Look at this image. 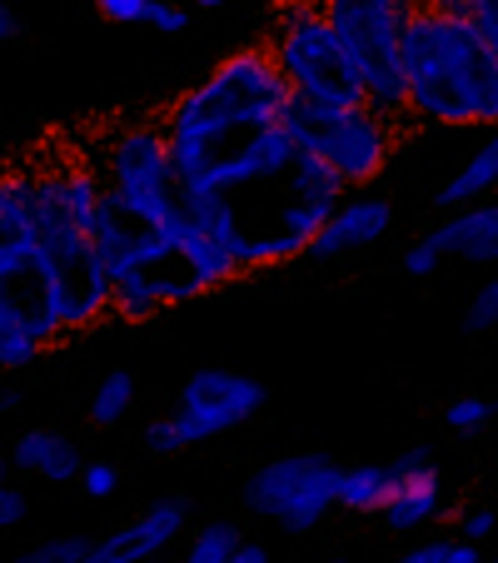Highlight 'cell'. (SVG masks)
Here are the masks:
<instances>
[{
	"label": "cell",
	"instance_id": "cell-1",
	"mask_svg": "<svg viewBox=\"0 0 498 563\" xmlns=\"http://www.w3.org/2000/svg\"><path fill=\"white\" fill-rule=\"evenodd\" d=\"M403 110L424 125H498V55L468 11H413L403 31Z\"/></svg>",
	"mask_w": 498,
	"mask_h": 563
},
{
	"label": "cell",
	"instance_id": "cell-2",
	"mask_svg": "<svg viewBox=\"0 0 498 563\" xmlns=\"http://www.w3.org/2000/svg\"><path fill=\"white\" fill-rule=\"evenodd\" d=\"M240 275V255L180 214L145 255L115 269V314L130 324H145V319L165 314L175 305H190V299L210 295V289L230 285Z\"/></svg>",
	"mask_w": 498,
	"mask_h": 563
},
{
	"label": "cell",
	"instance_id": "cell-3",
	"mask_svg": "<svg viewBox=\"0 0 498 563\" xmlns=\"http://www.w3.org/2000/svg\"><path fill=\"white\" fill-rule=\"evenodd\" d=\"M289 106H295V90H289L279 60L269 55V45H250V51L224 55L200 86L185 90L159 120H165L170 140H204L250 125H279Z\"/></svg>",
	"mask_w": 498,
	"mask_h": 563
},
{
	"label": "cell",
	"instance_id": "cell-4",
	"mask_svg": "<svg viewBox=\"0 0 498 563\" xmlns=\"http://www.w3.org/2000/svg\"><path fill=\"white\" fill-rule=\"evenodd\" d=\"M269 55L279 60L295 100L305 106H364V70L340 41V31L329 25L324 0H285L279 5L275 35H269Z\"/></svg>",
	"mask_w": 498,
	"mask_h": 563
},
{
	"label": "cell",
	"instance_id": "cell-5",
	"mask_svg": "<svg viewBox=\"0 0 498 563\" xmlns=\"http://www.w3.org/2000/svg\"><path fill=\"white\" fill-rule=\"evenodd\" d=\"M394 125H399V120L374 110L369 100H364V106H340V110L295 100L285 115V130L295 135V145L329 159L334 175H340L350 190H369L384 175V165H389V155H394Z\"/></svg>",
	"mask_w": 498,
	"mask_h": 563
},
{
	"label": "cell",
	"instance_id": "cell-6",
	"mask_svg": "<svg viewBox=\"0 0 498 563\" xmlns=\"http://www.w3.org/2000/svg\"><path fill=\"white\" fill-rule=\"evenodd\" d=\"M419 0H324L329 25L340 31L350 55L364 70V96L384 115L403 110V31H409Z\"/></svg>",
	"mask_w": 498,
	"mask_h": 563
},
{
	"label": "cell",
	"instance_id": "cell-7",
	"mask_svg": "<svg viewBox=\"0 0 498 563\" xmlns=\"http://www.w3.org/2000/svg\"><path fill=\"white\" fill-rule=\"evenodd\" d=\"M96 165H100L106 190L120 195L130 210L150 214L155 224L180 220V180H175V155H170L165 120H135V125H120L115 135L100 145Z\"/></svg>",
	"mask_w": 498,
	"mask_h": 563
},
{
	"label": "cell",
	"instance_id": "cell-8",
	"mask_svg": "<svg viewBox=\"0 0 498 563\" xmlns=\"http://www.w3.org/2000/svg\"><path fill=\"white\" fill-rule=\"evenodd\" d=\"M340 468L329 454H279L244 478V509L279 523L285 533H314L340 509Z\"/></svg>",
	"mask_w": 498,
	"mask_h": 563
},
{
	"label": "cell",
	"instance_id": "cell-9",
	"mask_svg": "<svg viewBox=\"0 0 498 563\" xmlns=\"http://www.w3.org/2000/svg\"><path fill=\"white\" fill-rule=\"evenodd\" d=\"M65 340V319L55 305L45 255H31L25 265L0 275V374L25 369L45 350Z\"/></svg>",
	"mask_w": 498,
	"mask_h": 563
},
{
	"label": "cell",
	"instance_id": "cell-10",
	"mask_svg": "<svg viewBox=\"0 0 498 563\" xmlns=\"http://www.w3.org/2000/svg\"><path fill=\"white\" fill-rule=\"evenodd\" d=\"M269 389L255 374L240 369H195L180 384V399H175V424H180L185 444H204V439H220L230 429L250 424V419L265 409Z\"/></svg>",
	"mask_w": 498,
	"mask_h": 563
},
{
	"label": "cell",
	"instance_id": "cell-11",
	"mask_svg": "<svg viewBox=\"0 0 498 563\" xmlns=\"http://www.w3.org/2000/svg\"><path fill=\"white\" fill-rule=\"evenodd\" d=\"M185 529H190V499L165 494V499H155L150 509H140L130 523H120L106 539H96L90 563H145L170 549L175 539H185Z\"/></svg>",
	"mask_w": 498,
	"mask_h": 563
},
{
	"label": "cell",
	"instance_id": "cell-12",
	"mask_svg": "<svg viewBox=\"0 0 498 563\" xmlns=\"http://www.w3.org/2000/svg\"><path fill=\"white\" fill-rule=\"evenodd\" d=\"M394 468V494L384 504V523L394 533H419L424 523H434V514L444 509V478H439V464L424 454V449H409V454L389 459Z\"/></svg>",
	"mask_w": 498,
	"mask_h": 563
},
{
	"label": "cell",
	"instance_id": "cell-13",
	"mask_svg": "<svg viewBox=\"0 0 498 563\" xmlns=\"http://www.w3.org/2000/svg\"><path fill=\"white\" fill-rule=\"evenodd\" d=\"M394 230V205L384 200V195H344L340 205H334V214L324 220V230L314 234V245H309V255L319 260H340V255H354V250H369L379 245L384 234Z\"/></svg>",
	"mask_w": 498,
	"mask_h": 563
},
{
	"label": "cell",
	"instance_id": "cell-14",
	"mask_svg": "<svg viewBox=\"0 0 498 563\" xmlns=\"http://www.w3.org/2000/svg\"><path fill=\"white\" fill-rule=\"evenodd\" d=\"M444 260H464V265H498V200H474L449 210L439 230H429Z\"/></svg>",
	"mask_w": 498,
	"mask_h": 563
},
{
	"label": "cell",
	"instance_id": "cell-15",
	"mask_svg": "<svg viewBox=\"0 0 498 563\" xmlns=\"http://www.w3.org/2000/svg\"><path fill=\"white\" fill-rule=\"evenodd\" d=\"M11 464L15 474L45 478V484H80V474H86L80 444L65 429H25V434H15Z\"/></svg>",
	"mask_w": 498,
	"mask_h": 563
},
{
	"label": "cell",
	"instance_id": "cell-16",
	"mask_svg": "<svg viewBox=\"0 0 498 563\" xmlns=\"http://www.w3.org/2000/svg\"><path fill=\"white\" fill-rule=\"evenodd\" d=\"M494 190H498V125L488 130L484 145H478L474 155H468L464 165L439 185L434 205L439 210H458V205H474V200H484V195H494Z\"/></svg>",
	"mask_w": 498,
	"mask_h": 563
},
{
	"label": "cell",
	"instance_id": "cell-17",
	"mask_svg": "<svg viewBox=\"0 0 498 563\" xmlns=\"http://www.w3.org/2000/svg\"><path fill=\"white\" fill-rule=\"evenodd\" d=\"M31 255H41L35 245V224H31V205H25L15 170L0 175V275L15 265H25Z\"/></svg>",
	"mask_w": 498,
	"mask_h": 563
},
{
	"label": "cell",
	"instance_id": "cell-18",
	"mask_svg": "<svg viewBox=\"0 0 498 563\" xmlns=\"http://www.w3.org/2000/svg\"><path fill=\"white\" fill-rule=\"evenodd\" d=\"M394 494L389 464H350L340 468V509L344 514H384Z\"/></svg>",
	"mask_w": 498,
	"mask_h": 563
},
{
	"label": "cell",
	"instance_id": "cell-19",
	"mask_svg": "<svg viewBox=\"0 0 498 563\" xmlns=\"http://www.w3.org/2000/svg\"><path fill=\"white\" fill-rule=\"evenodd\" d=\"M130 405H135V374H130V369H110L106 379L96 384V394H90V424L120 429V419L130 415Z\"/></svg>",
	"mask_w": 498,
	"mask_h": 563
},
{
	"label": "cell",
	"instance_id": "cell-20",
	"mask_svg": "<svg viewBox=\"0 0 498 563\" xmlns=\"http://www.w3.org/2000/svg\"><path fill=\"white\" fill-rule=\"evenodd\" d=\"M240 543H244V533L234 529L230 519H210L190 533V553H185V559L190 563H234Z\"/></svg>",
	"mask_w": 498,
	"mask_h": 563
},
{
	"label": "cell",
	"instance_id": "cell-21",
	"mask_svg": "<svg viewBox=\"0 0 498 563\" xmlns=\"http://www.w3.org/2000/svg\"><path fill=\"white\" fill-rule=\"evenodd\" d=\"M96 553V539L86 533H55V539H41L21 553V563H90Z\"/></svg>",
	"mask_w": 498,
	"mask_h": 563
},
{
	"label": "cell",
	"instance_id": "cell-22",
	"mask_svg": "<svg viewBox=\"0 0 498 563\" xmlns=\"http://www.w3.org/2000/svg\"><path fill=\"white\" fill-rule=\"evenodd\" d=\"M403 563H478V543L454 533V539H424L403 553Z\"/></svg>",
	"mask_w": 498,
	"mask_h": 563
},
{
	"label": "cell",
	"instance_id": "cell-23",
	"mask_svg": "<svg viewBox=\"0 0 498 563\" xmlns=\"http://www.w3.org/2000/svg\"><path fill=\"white\" fill-rule=\"evenodd\" d=\"M444 424L454 429V434L474 439V434H484V429L494 424V405H488V399H478V394H464V399H454V405L444 409Z\"/></svg>",
	"mask_w": 498,
	"mask_h": 563
},
{
	"label": "cell",
	"instance_id": "cell-24",
	"mask_svg": "<svg viewBox=\"0 0 498 563\" xmlns=\"http://www.w3.org/2000/svg\"><path fill=\"white\" fill-rule=\"evenodd\" d=\"M464 330H468V334H488V330H498V275H488L484 285H478V295L468 299V309H464Z\"/></svg>",
	"mask_w": 498,
	"mask_h": 563
},
{
	"label": "cell",
	"instance_id": "cell-25",
	"mask_svg": "<svg viewBox=\"0 0 498 563\" xmlns=\"http://www.w3.org/2000/svg\"><path fill=\"white\" fill-rule=\"evenodd\" d=\"M145 449L150 454H159V459H175V454H185V434H180V424H175V415L170 419H150L145 424Z\"/></svg>",
	"mask_w": 498,
	"mask_h": 563
},
{
	"label": "cell",
	"instance_id": "cell-26",
	"mask_svg": "<svg viewBox=\"0 0 498 563\" xmlns=\"http://www.w3.org/2000/svg\"><path fill=\"white\" fill-rule=\"evenodd\" d=\"M439 265H444V255H439V245L434 240H413L409 250H403V275H413V279H429V275H439Z\"/></svg>",
	"mask_w": 498,
	"mask_h": 563
},
{
	"label": "cell",
	"instance_id": "cell-27",
	"mask_svg": "<svg viewBox=\"0 0 498 563\" xmlns=\"http://www.w3.org/2000/svg\"><path fill=\"white\" fill-rule=\"evenodd\" d=\"M80 489H86L90 499H110V494L120 489V468L96 459V464H86V474H80Z\"/></svg>",
	"mask_w": 498,
	"mask_h": 563
},
{
	"label": "cell",
	"instance_id": "cell-28",
	"mask_svg": "<svg viewBox=\"0 0 498 563\" xmlns=\"http://www.w3.org/2000/svg\"><path fill=\"white\" fill-rule=\"evenodd\" d=\"M150 5H155V0H96V11L106 15L110 25H145Z\"/></svg>",
	"mask_w": 498,
	"mask_h": 563
},
{
	"label": "cell",
	"instance_id": "cell-29",
	"mask_svg": "<svg viewBox=\"0 0 498 563\" xmlns=\"http://www.w3.org/2000/svg\"><path fill=\"white\" fill-rule=\"evenodd\" d=\"M494 529H498V509L474 504V509L458 514V533H464V539H474V543H488V539H494Z\"/></svg>",
	"mask_w": 498,
	"mask_h": 563
},
{
	"label": "cell",
	"instance_id": "cell-30",
	"mask_svg": "<svg viewBox=\"0 0 498 563\" xmlns=\"http://www.w3.org/2000/svg\"><path fill=\"white\" fill-rule=\"evenodd\" d=\"M145 25H155L159 35H180L185 25H190V15H185V5H175V0H155L145 15Z\"/></svg>",
	"mask_w": 498,
	"mask_h": 563
},
{
	"label": "cell",
	"instance_id": "cell-31",
	"mask_svg": "<svg viewBox=\"0 0 498 563\" xmlns=\"http://www.w3.org/2000/svg\"><path fill=\"white\" fill-rule=\"evenodd\" d=\"M25 514H31V499L15 489L11 478H5V484H0V529H15V523H25Z\"/></svg>",
	"mask_w": 498,
	"mask_h": 563
},
{
	"label": "cell",
	"instance_id": "cell-32",
	"mask_svg": "<svg viewBox=\"0 0 498 563\" xmlns=\"http://www.w3.org/2000/svg\"><path fill=\"white\" fill-rule=\"evenodd\" d=\"M468 15H474L478 35L488 41V51L498 55V0H468Z\"/></svg>",
	"mask_w": 498,
	"mask_h": 563
},
{
	"label": "cell",
	"instance_id": "cell-33",
	"mask_svg": "<svg viewBox=\"0 0 498 563\" xmlns=\"http://www.w3.org/2000/svg\"><path fill=\"white\" fill-rule=\"evenodd\" d=\"M234 563H269V549L265 543H255V539H244L240 553H234Z\"/></svg>",
	"mask_w": 498,
	"mask_h": 563
},
{
	"label": "cell",
	"instance_id": "cell-34",
	"mask_svg": "<svg viewBox=\"0 0 498 563\" xmlns=\"http://www.w3.org/2000/svg\"><path fill=\"white\" fill-rule=\"evenodd\" d=\"M21 399H25V394L15 389V384H5V389H0V419L15 415V409H21Z\"/></svg>",
	"mask_w": 498,
	"mask_h": 563
},
{
	"label": "cell",
	"instance_id": "cell-35",
	"mask_svg": "<svg viewBox=\"0 0 498 563\" xmlns=\"http://www.w3.org/2000/svg\"><path fill=\"white\" fill-rule=\"evenodd\" d=\"M424 11H449V15H464L468 11V0H419Z\"/></svg>",
	"mask_w": 498,
	"mask_h": 563
},
{
	"label": "cell",
	"instance_id": "cell-36",
	"mask_svg": "<svg viewBox=\"0 0 498 563\" xmlns=\"http://www.w3.org/2000/svg\"><path fill=\"white\" fill-rule=\"evenodd\" d=\"M11 35H15V15H11V5L0 0V45L11 41Z\"/></svg>",
	"mask_w": 498,
	"mask_h": 563
},
{
	"label": "cell",
	"instance_id": "cell-37",
	"mask_svg": "<svg viewBox=\"0 0 498 563\" xmlns=\"http://www.w3.org/2000/svg\"><path fill=\"white\" fill-rule=\"evenodd\" d=\"M11 468H15V464H11V449H5V454H0V484L11 478Z\"/></svg>",
	"mask_w": 498,
	"mask_h": 563
},
{
	"label": "cell",
	"instance_id": "cell-38",
	"mask_svg": "<svg viewBox=\"0 0 498 563\" xmlns=\"http://www.w3.org/2000/svg\"><path fill=\"white\" fill-rule=\"evenodd\" d=\"M195 5H200V11H220L224 0H195Z\"/></svg>",
	"mask_w": 498,
	"mask_h": 563
}]
</instances>
